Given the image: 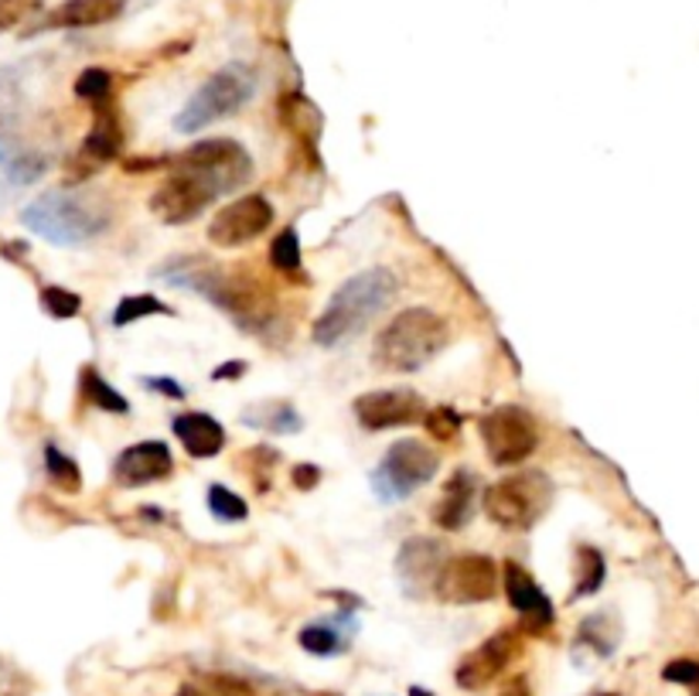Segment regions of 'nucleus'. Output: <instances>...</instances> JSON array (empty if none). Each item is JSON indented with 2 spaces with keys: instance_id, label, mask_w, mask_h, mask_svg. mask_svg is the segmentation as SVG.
<instances>
[{
  "instance_id": "1",
  "label": "nucleus",
  "mask_w": 699,
  "mask_h": 696,
  "mask_svg": "<svg viewBox=\"0 0 699 696\" xmlns=\"http://www.w3.org/2000/svg\"><path fill=\"white\" fill-rule=\"evenodd\" d=\"M396 291L400 281L390 267H369L356 273L352 281H345L331 294L321 318L314 322V341L325 348H338L348 338H359L369 322L396 301Z\"/></svg>"
},
{
  "instance_id": "2",
  "label": "nucleus",
  "mask_w": 699,
  "mask_h": 696,
  "mask_svg": "<svg viewBox=\"0 0 699 696\" xmlns=\"http://www.w3.org/2000/svg\"><path fill=\"white\" fill-rule=\"evenodd\" d=\"M450 341V328L427 307H409L396 315L375 338V362L390 372H416L434 362Z\"/></svg>"
},
{
  "instance_id": "3",
  "label": "nucleus",
  "mask_w": 699,
  "mask_h": 696,
  "mask_svg": "<svg viewBox=\"0 0 699 696\" xmlns=\"http://www.w3.org/2000/svg\"><path fill=\"white\" fill-rule=\"evenodd\" d=\"M24 226L55 247H79L110 229V213L89 195L76 192H45L24 208Z\"/></svg>"
},
{
  "instance_id": "4",
  "label": "nucleus",
  "mask_w": 699,
  "mask_h": 696,
  "mask_svg": "<svg viewBox=\"0 0 699 696\" xmlns=\"http://www.w3.org/2000/svg\"><path fill=\"white\" fill-rule=\"evenodd\" d=\"M171 171L188 174V178L205 185L216 198H222V195H232L236 188H242L250 182L253 161H250V154L242 144L229 141V137H212V141H198L182 157H174Z\"/></svg>"
},
{
  "instance_id": "5",
  "label": "nucleus",
  "mask_w": 699,
  "mask_h": 696,
  "mask_svg": "<svg viewBox=\"0 0 699 696\" xmlns=\"http://www.w3.org/2000/svg\"><path fill=\"white\" fill-rule=\"evenodd\" d=\"M553 502V481L543 471H522L488 485L484 512L492 515L502 530H533L546 515Z\"/></svg>"
},
{
  "instance_id": "6",
  "label": "nucleus",
  "mask_w": 699,
  "mask_h": 696,
  "mask_svg": "<svg viewBox=\"0 0 699 696\" xmlns=\"http://www.w3.org/2000/svg\"><path fill=\"white\" fill-rule=\"evenodd\" d=\"M253 73L242 65H226L216 76H208L201 83V89L185 102V110L174 117V130L192 133V130H205L208 123L232 117L242 102L253 96Z\"/></svg>"
},
{
  "instance_id": "7",
  "label": "nucleus",
  "mask_w": 699,
  "mask_h": 696,
  "mask_svg": "<svg viewBox=\"0 0 699 696\" xmlns=\"http://www.w3.org/2000/svg\"><path fill=\"white\" fill-rule=\"evenodd\" d=\"M437 475V455L416 437H403L396 441L382 465L372 471V492L382 502H400L406 496H413L416 489H424V485Z\"/></svg>"
},
{
  "instance_id": "8",
  "label": "nucleus",
  "mask_w": 699,
  "mask_h": 696,
  "mask_svg": "<svg viewBox=\"0 0 699 696\" xmlns=\"http://www.w3.org/2000/svg\"><path fill=\"white\" fill-rule=\"evenodd\" d=\"M481 437H484L488 458H492L499 468L522 465L526 458H533L539 447V427L533 421V413L515 403L495 406L488 413L481 421Z\"/></svg>"
},
{
  "instance_id": "9",
  "label": "nucleus",
  "mask_w": 699,
  "mask_h": 696,
  "mask_svg": "<svg viewBox=\"0 0 699 696\" xmlns=\"http://www.w3.org/2000/svg\"><path fill=\"white\" fill-rule=\"evenodd\" d=\"M495 590H499V567L492 556L465 553L447 561L434 595L450 605H481V601H492Z\"/></svg>"
},
{
  "instance_id": "10",
  "label": "nucleus",
  "mask_w": 699,
  "mask_h": 696,
  "mask_svg": "<svg viewBox=\"0 0 699 696\" xmlns=\"http://www.w3.org/2000/svg\"><path fill=\"white\" fill-rule=\"evenodd\" d=\"M270 222H273V205L263 195H242L226 208H219L216 219L208 222V239L222 250H236L263 236Z\"/></svg>"
},
{
  "instance_id": "11",
  "label": "nucleus",
  "mask_w": 699,
  "mask_h": 696,
  "mask_svg": "<svg viewBox=\"0 0 699 696\" xmlns=\"http://www.w3.org/2000/svg\"><path fill=\"white\" fill-rule=\"evenodd\" d=\"M356 416L365 431H390L424 421L427 403L413 390H375L356 400Z\"/></svg>"
},
{
  "instance_id": "12",
  "label": "nucleus",
  "mask_w": 699,
  "mask_h": 696,
  "mask_svg": "<svg viewBox=\"0 0 699 696\" xmlns=\"http://www.w3.org/2000/svg\"><path fill=\"white\" fill-rule=\"evenodd\" d=\"M444 567H447V550H444V543H437V540L413 536V540H406V543L400 546L396 574H400L403 587L409 590L413 598L437 590V580H440Z\"/></svg>"
},
{
  "instance_id": "13",
  "label": "nucleus",
  "mask_w": 699,
  "mask_h": 696,
  "mask_svg": "<svg viewBox=\"0 0 699 696\" xmlns=\"http://www.w3.org/2000/svg\"><path fill=\"white\" fill-rule=\"evenodd\" d=\"M216 202V195L205 185H198L188 174H171V178L151 195V213L167 222V226H185L198 219L208 205Z\"/></svg>"
},
{
  "instance_id": "14",
  "label": "nucleus",
  "mask_w": 699,
  "mask_h": 696,
  "mask_svg": "<svg viewBox=\"0 0 699 696\" xmlns=\"http://www.w3.org/2000/svg\"><path fill=\"white\" fill-rule=\"evenodd\" d=\"M515 655H518V635L515 632H499V635L481 642L478 649H471L461 659L454 679H458L461 689H481V686H488L492 679H499L509 670V663H512Z\"/></svg>"
},
{
  "instance_id": "15",
  "label": "nucleus",
  "mask_w": 699,
  "mask_h": 696,
  "mask_svg": "<svg viewBox=\"0 0 699 696\" xmlns=\"http://www.w3.org/2000/svg\"><path fill=\"white\" fill-rule=\"evenodd\" d=\"M505 595H509V605L522 615V629L533 632V635H543L553 629V621H556V611L549 605V598L543 595V587L529 577V570L509 561L505 564Z\"/></svg>"
},
{
  "instance_id": "16",
  "label": "nucleus",
  "mask_w": 699,
  "mask_h": 696,
  "mask_svg": "<svg viewBox=\"0 0 699 696\" xmlns=\"http://www.w3.org/2000/svg\"><path fill=\"white\" fill-rule=\"evenodd\" d=\"M174 468L171 461V447L164 441H140L133 447H127L123 455L113 465V478L127 489H140V485H151L167 478Z\"/></svg>"
},
{
  "instance_id": "17",
  "label": "nucleus",
  "mask_w": 699,
  "mask_h": 696,
  "mask_svg": "<svg viewBox=\"0 0 699 696\" xmlns=\"http://www.w3.org/2000/svg\"><path fill=\"white\" fill-rule=\"evenodd\" d=\"M474 492H478V478L471 471H454L444 485V492L434 505V522L444 533H458L465 530L471 515H474Z\"/></svg>"
},
{
  "instance_id": "18",
  "label": "nucleus",
  "mask_w": 699,
  "mask_h": 696,
  "mask_svg": "<svg viewBox=\"0 0 699 696\" xmlns=\"http://www.w3.org/2000/svg\"><path fill=\"white\" fill-rule=\"evenodd\" d=\"M174 434H178L182 447L192 458H216L226 447L222 424L208 413H182L178 421H174Z\"/></svg>"
},
{
  "instance_id": "19",
  "label": "nucleus",
  "mask_w": 699,
  "mask_h": 696,
  "mask_svg": "<svg viewBox=\"0 0 699 696\" xmlns=\"http://www.w3.org/2000/svg\"><path fill=\"white\" fill-rule=\"evenodd\" d=\"M127 8V0H65L58 4L45 28H96V24H107L117 21Z\"/></svg>"
},
{
  "instance_id": "20",
  "label": "nucleus",
  "mask_w": 699,
  "mask_h": 696,
  "mask_svg": "<svg viewBox=\"0 0 699 696\" xmlns=\"http://www.w3.org/2000/svg\"><path fill=\"white\" fill-rule=\"evenodd\" d=\"M120 151H123L120 120H117V113L107 107V102H99V107H96V123H92L86 144H83V157L102 164V161H117Z\"/></svg>"
},
{
  "instance_id": "21",
  "label": "nucleus",
  "mask_w": 699,
  "mask_h": 696,
  "mask_svg": "<svg viewBox=\"0 0 699 696\" xmlns=\"http://www.w3.org/2000/svg\"><path fill=\"white\" fill-rule=\"evenodd\" d=\"M242 421L260 427V431H273V434H294L301 431V416L291 403H260L256 410L242 413Z\"/></svg>"
},
{
  "instance_id": "22",
  "label": "nucleus",
  "mask_w": 699,
  "mask_h": 696,
  "mask_svg": "<svg viewBox=\"0 0 699 696\" xmlns=\"http://www.w3.org/2000/svg\"><path fill=\"white\" fill-rule=\"evenodd\" d=\"M601 584H604V556L593 546H577V587H574V598L598 595Z\"/></svg>"
},
{
  "instance_id": "23",
  "label": "nucleus",
  "mask_w": 699,
  "mask_h": 696,
  "mask_svg": "<svg viewBox=\"0 0 699 696\" xmlns=\"http://www.w3.org/2000/svg\"><path fill=\"white\" fill-rule=\"evenodd\" d=\"M45 471H48V478H52V485L58 492H68V496H76L79 489H83V471H79V465L65 455V450H58L55 444H48L45 447Z\"/></svg>"
},
{
  "instance_id": "24",
  "label": "nucleus",
  "mask_w": 699,
  "mask_h": 696,
  "mask_svg": "<svg viewBox=\"0 0 699 696\" xmlns=\"http://www.w3.org/2000/svg\"><path fill=\"white\" fill-rule=\"evenodd\" d=\"M83 396H86V403H92V406H99V410H107V413H127V410H130L127 400H123L92 366L83 369Z\"/></svg>"
},
{
  "instance_id": "25",
  "label": "nucleus",
  "mask_w": 699,
  "mask_h": 696,
  "mask_svg": "<svg viewBox=\"0 0 699 696\" xmlns=\"http://www.w3.org/2000/svg\"><path fill=\"white\" fill-rule=\"evenodd\" d=\"M151 315H171V307H167L164 301H157L154 294H130V297H123V301L117 304V311H113V325H117V328H127V325L144 322V318H151Z\"/></svg>"
},
{
  "instance_id": "26",
  "label": "nucleus",
  "mask_w": 699,
  "mask_h": 696,
  "mask_svg": "<svg viewBox=\"0 0 699 696\" xmlns=\"http://www.w3.org/2000/svg\"><path fill=\"white\" fill-rule=\"evenodd\" d=\"M270 260L280 273H301V239L297 229H284L270 247Z\"/></svg>"
},
{
  "instance_id": "27",
  "label": "nucleus",
  "mask_w": 699,
  "mask_h": 696,
  "mask_svg": "<svg viewBox=\"0 0 699 696\" xmlns=\"http://www.w3.org/2000/svg\"><path fill=\"white\" fill-rule=\"evenodd\" d=\"M301 645L310 655H338L345 649V639L331 629V624H307L301 632Z\"/></svg>"
},
{
  "instance_id": "28",
  "label": "nucleus",
  "mask_w": 699,
  "mask_h": 696,
  "mask_svg": "<svg viewBox=\"0 0 699 696\" xmlns=\"http://www.w3.org/2000/svg\"><path fill=\"white\" fill-rule=\"evenodd\" d=\"M42 307L48 311L52 318L68 322V318H76L83 311V297L76 291H65V287H45L42 291Z\"/></svg>"
},
{
  "instance_id": "29",
  "label": "nucleus",
  "mask_w": 699,
  "mask_h": 696,
  "mask_svg": "<svg viewBox=\"0 0 699 696\" xmlns=\"http://www.w3.org/2000/svg\"><path fill=\"white\" fill-rule=\"evenodd\" d=\"M208 509H212L226 522H242L250 515L247 502H242L236 492H229L226 485H212V489H208Z\"/></svg>"
},
{
  "instance_id": "30",
  "label": "nucleus",
  "mask_w": 699,
  "mask_h": 696,
  "mask_svg": "<svg viewBox=\"0 0 699 696\" xmlns=\"http://www.w3.org/2000/svg\"><path fill=\"white\" fill-rule=\"evenodd\" d=\"M110 86H113V76L107 73V68H86V73L76 79V96L89 99L92 107H99V102H107Z\"/></svg>"
},
{
  "instance_id": "31",
  "label": "nucleus",
  "mask_w": 699,
  "mask_h": 696,
  "mask_svg": "<svg viewBox=\"0 0 699 696\" xmlns=\"http://www.w3.org/2000/svg\"><path fill=\"white\" fill-rule=\"evenodd\" d=\"M424 421H427V427H430V434H434L437 441H450L454 434L461 431V416L454 413V406H434V410L424 416Z\"/></svg>"
},
{
  "instance_id": "32",
  "label": "nucleus",
  "mask_w": 699,
  "mask_h": 696,
  "mask_svg": "<svg viewBox=\"0 0 699 696\" xmlns=\"http://www.w3.org/2000/svg\"><path fill=\"white\" fill-rule=\"evenodd\" d=\"M42 8V0H0V31H11Z\"/></svg>"
},
{
  "instance_id": "33",
  "label": "nucleus",
  "mask_w": 699,
  "mask_h": 696,
  "mask_svg": "<svg viewBox=\"0 0 699 696\" xmlns=\"http://www.w3.org/2000/svg\"><path fill=\"white\" fill-rule=\"evenodd\" d=\"M580 642H590L593 652L611 655L614 645H618V635H604V618H587L583 629H580Z\"/></svg>"
},
{
  "instance_id": "34",
  "label": "nucleus",
  "mask_w": 699,
  "mask_h": 696,
  "mask_svg": "<svg viewBox=\"0 0 699 696\" xmlns=\"http://www.w3.org/2000/svg\"><path fill=\"white\" fill-rule=\"evenodd\" d=\"M666 676L669 683H682V686H699V663H692V659H676V663L666 666Z\"/></svg>"
},
{
  "instance_id": "35",
  "label": "nucleus",
  "mask_w": 699,
  "mask_h": 696,
  "mask_svg": "<svg viewBox=\"0 0 699 696\" xmlns=\"http://www.w3.org/2000/svg\"><path fill=\"white\" fill-rule=\"evenodd\" d=\"M212 686H216V696H256L253 686L239 676H212Z\"/></svg>"
},
{
  "instance_id": "36",
  "label": "nucleus",
  "mask_w": 699,
  "mask_h": 696,
  "mask_svg": "<svg viewBox=\"0 0 699 696\" xmlns=\"http://www.w3.org/2000/svg\"><path fill=\"white\" fill-rule=\"evenodd\" d=\"M318 478H321V471L314 468V465L294 468V485H297V489H314V485H318Z\"/></svg>"
},
{
  "instance_id": "37",
  "label": "nucleus",
  "mask_w": 699,
  "mask_h": 696,
  "mask_svg": "<svg viewBox=\"0 0 699 696\" xmlns=\"http://www.w3.org/2000/svg\"><path fill=\"white\" fill-rule=\"evenodd\" d=\"M499 696H533V689H529V679H526V676H515V679H509V683H505V689H502Z\"/></svg>"
},
{
  "instance_id": "38",
  "label": "nucleus",
  "mask_w": 699,
  "mask_h": 696,
  "mask_svg": "<svg viewBox=\"0 0 699 696\" xmlns=\"http://www.w3.org/2000/svg\"><path fill=\"white\" fill-rule=\"evenodd\" d=\"M148 390H157V393H167L174 400H182V387H178V382H171V379H148Z\"/></svg>"
},
{
  "instance_id": "39",
  "label": "nucleus",
  "mask_w": 699,
  "mask_h": 696,
  "mask_svg": "<svg viewBox=\"0 0 699 696\" xmlns=\"http://www.w3.org/2000/svg\"><path fill=\"white\" fill-rule=\"evenodd\" d=\"M239 372H247V362H226L212 372V379H236Z\"/></svg>"
},
{
  "instance_id": "40",
  "label": "nucleus",
  "mask_w": 699,
  "mask_h": 696,
  "mask_svg": "<svg viewBox=\"0 0 699 696\" xmlns=\"http://www.w3.org/2000/svg\"><path fill=\"white\" fill-rule=\"evenodd\" d=\"M178 696H208V693H205V689H198V686H188V683H185V686L178 689Z\"/></svg>"
},
{
  "instance_id": "41",
  "label": "nucleus",
  "mask_w": 699,
  "mask_h": 696,
  "mask_svg": "<svg viewBox=\"0 0 699 696\" xmlns=\"http://www.w3.org/2000/svg\"><path fill=\"white\" fill-rule=\"evenodd\" d=\"M409 696H430V693H427V689H419V686H413V689H409Z\"/></svg>"
},
{
  "instance_id": "42",
  "label": "nucleus",
  "mask_w": 699,
  "mask_h": 696,
  "mask_svg": "<svg viewBox=\"0 0 699 696\" xmlns=\"http://www.w3.org/2000/svg\"><path fill=\"white\" fill-rule=\"evenodd\" d=\"M598 696H618V693H598Z\"/></svg>"
}]
</instances>
